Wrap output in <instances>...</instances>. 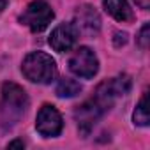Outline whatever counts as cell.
<instances>
[{"instance_id":"3957f363","label":"cell","mask_w":150,"mask_h":150,"mask_svg":"<svg viewBox=\"0 0 150 150\" xmlns=\"http://www.w3.org/2000/svg\"><path fill=\"white\" fill-rule=\"evenodd\" d=\"M129 90H131V76L120 74V76H115L111 80H106V81L99 83V87L96 88V92H94V96L90 99L106 113Z\"/></svg>"},{"instance_id":"4fadbf2b","label":"cell","mask_w":150,"mask_h":150,"mask_svg":"<svg viewBox=\"0 0 150 150\" xmlns=\"http://www.w3.org/2000/svg\"><path fill=\"white\" fill-rule=\"evenodd\" d=\"M148 41H150V23H145V25L141 27L139 34H138L136 42H138V46H139L141 50H146V48H148Z\"/></svg>"},{"instance_id":"7a4b0ae2","label":"cell","mask_w":150,"mask_h":150,"mask_svg":"<svg viewBox=\"0 0 150 150\" xmlns=\"http://www.w3.org/2000/svg\"><path fill=\"white\" fill-rule=\"evenodd\" d=\"M21 71L28 81L39 83V85H50L51 81H55L58 74L57 62L51 58V55L44 51L28 53L21 64Z\"/></svg>"},{"instance_id":"9a60e30c","label":"cell","mask_w":150,"mask_h":150,"mask_svg":"<svg viewBox=\"0 0 150 150\" xmlns=\"http://www.w3.org/2000/svg\"><path fill=\"white\" fill-rule=\"evenodd\" d=\"M134 2H136L141 9H148V7H150V0H134Z\"/></svg>"},{"instance_id":"2e32d148","label":"cell","mask_w":150,"mask_h":150,"mask_svg":"<svg viewBox=\"0 0 150 150\" xmlns=\"http://www.w3.org/2000/svg\"><path fill=\"white\" fill-rule=\"evenodd\" d=\"M6 6H7V0H0V13L6 9Z\"/></svg>"},{"instance_id":"52a82bcc","label":"cell","mask_w":150,"mask_h":150,"mask_svg":"<svg viewBox=\"0 0 150 150\" xmlns=\"http://www.w3.org/2000/svg\"><path fill=\"white\" fill-rule=\"evenodd\" d=\"M78 37H80V30L76 28L74 23H60L57 25L53 30H51V35L48 39L50 46L58 51V53H64V51H69L74 44L78 42Z\"/></svg>"},{"instance_id":"6da1fadb","label":"cell","mask_w":150,"mask_h":150,"mask_svg":"<svg viewBox=\"0 0 150 150\" xmlns=\"http://www.w3.org/2000/svg\"><path fill=\"white\" fill-rule=\"evenodd\" d=\"M28 96L23 87L7 81L2 85V97H0V125L4 131L13 129L28 110Z\"/></svg>"},{"instance_id":"7c38bea8","label":"cell","mask_w":150,"mask_h":150,"mask_svg":"<svg viewBox=\"0 0 150 150\" xmlns=\"http://www.w3.org/2000/svg\"><path fill=\"white\" fill-rule=\"evenodd\" d=\"M81 85L72 78H62L57 85V96L58 97H76L81 92Z\"/></svg>"},{"instance_id":"5b68a950","label":"cell","mask_w":150,"mask_h":150,"mask_svg":"<svg viewBox=\"0 0 150 150\" xmlns=\"http://www.w3.org/2000/svg\"><path fill=\"white\" fill-rule=\"evenodd\" d=\"M69 69L74 76L92 80L99 71V60L88 46H80L69 58Z\"/></svg>"},{"instance_id":"30bf717a","label":"cell","mask_w":150,"mask_h":150,"mask_svg":"<svg viewBox=\"0 0 150 150\" xmlns=\"http://www.w3.org/2000/svg\"><path fill=\"white\" fill-rule=\"evenodd\" d=\"M103 6L110 16H113L117 21H132L134 14L127 0H103Z\"/></svg>"},{"instance_id":"5bb4252c","label":"cell","mask_w":150,"mask_h":150,"mask_svg":"<svg viewBox=\"0 0 150 150\" xmlns=\"http://www.w3.org/2000/svg\"><path fill=\"white\" fill-rule=\"evenodd\" d=\"M7 148H25V143L21 139H14V141H11L7 145Z\"/></svg>"},{"instance_id":"8fae6325","label":"cell","mask_w":150,"mask_h":150,"mask_svg":"<svg viewBox=\"0 0 150 150\" xmlns=\"http://www.w3.org/2000/svg\"><path fill=\"white\" fill-rule=\"evenodd\" d=\"M132 122L134 125H139V127H146L150 124V117H148V92L143 94V97L139 99L134 113H132Z\"/></svg>"},{"instance_id":"ba28073f","label":"cell","mask_w":150,"mask_h":150,"mask_svg":"<svg viewBox=\"0 0 150 150\" xmlns=\"http://www.w3.org/2000/svg\"><path fill=\"white\" fill-rule=\"evenodd\" d=\"M103 115H104V111L92 99H88L83 104L76 106V110H74V120H76V124H78L80 134L87 136L94 129V125L103 118Z\"/></svg>"},{"instance_id":"277c9868","label":"cell","mask_w":150,"mask_h":150,"mask_svg":"<svg viewBox=\"0 0 150 150\" xmlns=\"http://www.w3.org/2000/svg\"><path fill=\"white\" fill-rule=\"evenodd\" d=\"M53 18H55V13L48 2H44V0H34L21 13L20 23L28 27L32 32H42L50 27Z\"/></svg>"},{"instance_id":"9c48e42d","label":"cell","mask_w":150,"mask_h":150,"mask_svg":"<svg viewBox=\"0 0 150 150\" xmlns=\"http://www.w3.org/2000/svg\"><path fill=\"white\" fill-rule=\"evenodd\" d=\"M74 25L87 35H96L101 30V16L92 6H81L74 14Z\"/></svg>"},{"instance_id":"8992f818","label":"cell","mask_w":150,"mask_h":150,"mask_svg":"<svg viewBox=\"0 0 150 150\" xmlns=\"http://www.w3.org/2000/svg\"><path fill=\"white\" fill-rule=\"evenodd\" d=\"M35 129L44 138H55V136H58L62 132V129H64V120H62L60 111L55 106H51V104H44L37 111Z\"/></svg>"}]
</instances>
